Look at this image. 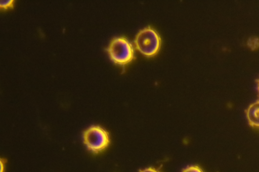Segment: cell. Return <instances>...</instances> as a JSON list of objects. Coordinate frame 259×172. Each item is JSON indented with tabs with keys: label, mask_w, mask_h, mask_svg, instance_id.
Instances as JSON below:
<instances>
[{
	"label": "cell",
	"mask_w": 259,
	"mask_h": 172,
	"mask_svg": "<svg viewBox=\"0 0 259 172\" xmlns=\"http://www.w3.org/2000/svg\"><path fill=\"white\" fill-rule=\"evenodd\" d=\"M161 40L157 32L150 26H147L139 31L135 39L136 48L147 57H152L159 51Z\"/></svg>",
	"instance_id": "obj_1"
},
{
	"label": "cell",
	"mask_w": 259,
	"mask_h": 172,
	"mask_svg": "<svg viewBox=\"0 0 259 172\" xmlns=\"http://www.w3.org/2000/svg\"><path fill=\"white\" fill-rule=\"evenodd\" d=\"M110 60L116 65L125 66L134 58V49L132 44L125 37L113 38L106 48Z\"/></svg>",
	"instance_id": "obj_2"
},
{
	"label": "cell",
	"mask_w": 259,
	"mask_h": 172,
	"mask_svg": "<svg viewBox=\"0 0 259 172\" xmlns=\"http://www.w3.org/2000/svg\"><path fill=\"white\" fill-rule=\"evenodd\" d=\"M82 137L85 147L94 153L103 151L110 144L108 132L100 126L89 127L83 132Z\"/></svg>",
	"instance_id": "obj_3"
},
{
	"label": "cell",
	"mask_w": 259,
	"mask_h": 172,
	"mask_svg": "<svg viewBox=\"0 0 259 172\" xmlns=\"http://www.w3.org/2000/svg\"><path fill=\"white\" fill-rule=\"evenodd\" d=\"M248 124L259 128V100L250 104L245 111Z\"/></svg>",
	"instance_id": "obj_4"
},
{
	"label": "cell",
	"mask_w": 259,
	"mask_h": 172,
	"mask_svg": "<svg viewBox=\"0 0 259 172\" xmlns=\"http://www.w3.org/2000/svg\"><path fill=\"white\" fill-rule=\"evenodd\" d=\"M247 45L251 50H254L259 48V38L257 37H251L247 41Z\"/></svg>",
	"instance_id": "obj_5"
},
{
	"label": "cell",
	"mask_w": 259,
	"mask_h": 172,
	"mask_svg": "<svg viewBox=\"0 0 259 172\" xmlns=\"http://www.w3.org/2000/svg\"><path fill=\"white\" fill-rule=\"evenodd\" d=\"M14 4L15 1L14 0L1 1V11H7L10 9H12L14 8Z\"/></svg>",
	"instance_id": "obj_6"
},
{
	"label": "cell",
	"mask_w": 259,
	"mask_h": 172,
	"mask_svg": "<svg viewBox=\"0 0 259 172\" xmlns=\"http://www.w3.org/2000/svg\"><path fill=\"white\" fill-rule=\"evenodd\" d=\"M182 172H203V171L199 166L193 165L187 166L182 170Z\"/></svg>",
	"instance_id": "obj_7"
},
{
	"label": "cell",
	"mask_w": 259,
	"mask_h": 172,
	"mask_svg": "<svg viewBox=\"0 0 259 172\" xmlns=\"http://www.w3.org/2000/svg\"><path fill=\"white\" fill-rule=\"evenodd\" d=\"M139 172H160V171L154 167H149L141 169V170H139Z\"/></svg>",
	"instance_id": "obj_8"
},
{
	"label": "cell",
	"mask_w": 259,
	"mask_h": 172,
	"mask_svg": "<svg viewBox=\"0 0 259 172\" xmlns=\"http://www.w3.org/2000/svg\"><path fill=\"white\" fill-rule=\"evenodd\" d=\"M5 167V161L1 159V172H3Z\"/></svg>",
	"instance_id": "obj_9"
},
{
	"label": "cell",
	"mask_w": 259,
	"mask_h": 172,
	"mask_svg": "<svg viewBox=\"0 0 259 172\" xmlns=\"http://www.w3.org/2000/svg\"><path fill=\"white\" fill-rule=\"evenodd\" d=\"M256 84H257V89L259 93V79H257L256 80Z\"/></svg>",
	"instance_id": "obj_10"
}]
</instances>
